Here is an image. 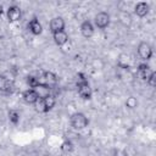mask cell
Returning a JSON list of instances; mask_svg holds the SVG:
<instances>
[{
	"mask_svg": "<svg viewBox=\"0 0 156 156\" xmlns=\"http://www.w3.org/2000/svg\"><path fill=\"white\" fill-rule=\"evenodd\" d=\"M138 55L141 60L147 61L149 58H151L152 56V48L150 46V44H147L146 41H141L138 45Z\"/></svg>",
	"mask_w": 156,
	"mask_h": 156,
	"instance_id": "3957f363",
	"label": "cell"
},
{
	"mask_svg": "<svg viewBox=\"0 0 156 156\" xmlns=\"http://www.w3.org/2000/svg\"><path fill=\"white\" fill-rule=\"evenodd\" d=\"M128 62H129V57L127 55H121L118 58V66L122 68H128Z\"/></svg>",
	"mask_w": 156,
	"mask_h": 156,
	"instance_id": "ffe728a7",
	"label": "cell"
},
{
	"mask_svg": "<svg viewBox=\"0 0 156 156\" xmlns=\"http://www.w3.org/2000/svg\"><path fill=\"white\" fill-rule=\"evenodd\" d=\"M138 72H139L140 78H141L143 80H146V82H147V79L155 73L147 65H139V67H138Z\"/></svg>",
	"mask_w": 156,
	"mask_h": 156,
	"instance_id": "7c38bea8",
	"label": "cell"
},
{
	"mask_svg": "<svg viewBox=\"0 0 156 156\" xmlns=\"http://www.w3.org/2000/svg\"><path fill=\"white\" fill-rule=\"evenodd\" d=\"M21 17H22V12L18 6L12 5L7 9V20L10 22H17L21 20Z\"/></svg>",
	"mask_w": 156,
	"mask_h": 156,
	"instance_id": "52a82bcc",
	"label": "cell"
},
{
	"mask_svg": "<svg viewBox=\"0 0 156 156\" xmlns=\"http://www.w3.org/2000/svg\"><path fill=\"white\" fill-rule=\"evenodd\" d=\"M38 80H39V84H46L49 87H52L54 84H56L57 77L52 72H44L43 76L40 78H38Z\"/></svg>",
	"mask_w": 156,
	"mask_h": 156,
	"instance_id": "8992f818",
	"label": "cell"
},
{
	"mask_svg": "<svg viewBox=\"0 0 156 156\" xmlns=\"http://www.w3.org/2000/svg\"><path fill=\"white\" fill-rule=\"evenodd\" d=\"M80 33L84 38H90L94 34V26L89 21H84L80 24Z\"/></svg>",
	"mask_w": 156,
	"mask_h": 156,
	"instance_id": "9c48e42d",
	"label": "cell"
},
{
	"mask_svg": "<svg viewBox=\"0 0 156 156\" xmlns=\"http://www.w3.org/2000/svg\"><path fill=\"white\" fill-rule=\"evenodd\" d=\"M121 21H122V23L123 24H129L130 23V21H132V17H130V15L128 13V12H126V11H123L122 13H121Z\"/></svg>",
	"mask_w": 156,
	"mask_h": 156,
	"instance_id": "603a6c76",
	"label": "cell"
},
{
	"mask_svg": "<svg viewBox=\"0 0 156 156\" xmlns=\"http://www.w3.org/2000/svg\"><path fill=\"white\" fill-rule=\"evenodd\" d=\"M61 151L62 152H71L72 150H73V144H72V141H69V140H65L62 144H61Z\"/></svg>",
	"mask_w": 156,
	"mask_h": 156,
	"instance_id": "d6986e66",
	"label": "cell"
},
{
	"mask_svg": "<svg viewBox=\"0 0 156 156\" xmlns=\"http://www.w3.org/2000/svg\"><path fill=\"white\" fill-rule=\"evenodd\" d=\"M1 15H2V5L0 4V16H1Z\"/></svg>",
	"mask_w": 156,
	"mask_h": 156,
	"instance_id": "d4e9b609",
	"label": "cell"
},
{
	"mask_svg": "<svg viewBox=\"0 0 156 156\" xmlns=\"http://www.w3.org/2000/svg\"><path fill=\"white\" fill-rule=\"evenodd\" d=\"M13 88L12 82L4 74H0V91L2 93H10Z\"/></svg>",
	"mask_w": 156,
	"mask_h": 156,
	"instance_id": "30bf717a",
	"label": "cell"
},
{
	"mask_svg": "<svg viewBox=\"0 0 156 156\" xmlns=\"http://www.w3.org/2000/svg\"><path fill=\"white\" fill-rule=\"evenodd\" d=\"M126 106H127L128 108H135V107L138 106V100H136L134 96H129V98H127V100H126Z\"/></svg>",
	"mask_w": 156,
	"mask_h": 156,
	"instance_id": "44dd1931",
	"label": "cell"
},
{
	"mask_svg": "<svg viewBox=\"0 0 156 156\" xmlns=\"http://www.w3.org/2000/svg\"><path fill=\"white\" fill-rule=\"evenodd\" d=\"M110 24V15L105 11L98 12L95 16V26L100 29H105Z\"/></svg>",
	"mask_w": 156,
	"mask_h": 156,
	"instance_id": "277c9868",
	"label": "cell"
},
{
	"mask_svg": "<svg viewBox=\"0 0 156 156\" xmlns=\"http://www.w3.org/2000/svg\"><path fill=\"white\" fill-rule=\"evenodd\" d=\"M50 30L51 33H57V32H62L65 29V21L62 17L57 16V17H54L51 21H50Z\"/></svg>",
	"mask_w": 156,
	"mask_h": 156,
	"instance_id": "5b68a950",
	"label": "cell"
},
{
	"mask_svg": "<svg viewBox=\"0 0 156 156\" xmlns=\"http://www.w3.org/2000/svg\"><path fill=\"white\" fill-rule=\"evenodd\" d=\"M28 29H29V30L32 32V34H34V35L41 34L43 27H41V24H40V22L38 21L37 17H34L32 21H29V23H28Z\"/></svg>",
	"mask_w": 156,
	"mask_h": 156,
	"instance_id": "8fae6325",
	"label": "cell"
},
{
	"mask_svg": "<svg viewBox=\"0 0 156 156\" xmlns=\"http://www.w3.org/2000/svg\"><path fill=\"white\" fill-rule=\"evenodd\" d=\"M147 84L150 87H155L156 85V73H154L149 79H147Z\"/></svg>",
	"mask_w": 156,
	"mask_h": 156,
	"instance_id": "cb8c5ba5",
	"label": "cell"
},
{
	"mask_svg": "<svg viewBox=\"0 0 156 156\" xmlns=\"http://www.w3.org/2000/svg\"><path fill=\"white\" fill-rule=\"evenodd\" d=\"M149 9H150V7H149V4L141 1V2H138V4L135 5V7H134V12H135L136 16H139V17H144V16H146V15L149 13Z\"/></svg>",
	"mask_w": 156,
	"mask_h": 156,
	"instance_id": "9a60e30c",
	"label": "cell"
},
{
	"mask_svg": "<svg viewBox=\"0 0 156 156\" xmlns=\"http://www.w3.org/2000/svg\"><path fill=\"white\" fill-rule=\"evenodd\" d=\"M50 90H51V88L49 85H46V84H39L38 87L34 88V91L37 93L38 99H45L46 96H49L50 95Z\"/></svg>",
	"mask_w": 156,
	"mask_h": 156,
	"instance_id": "5bb4252c",
	"label": "cell"
},
{
	"mask_svg": "<svg viewBox=\"0 0 156 156\" xmlns=\"http://www.w3.org/2000/svg\"><path fill=\"white\" fill-rule=\"evenodd\" d=\"M27 83H28L29 88H32V89H34L35 87L39 85V80H38V78H37V77H33V76L27 77Z\"/></svg>",
	"mask_w": 156,
	"mask_h": 156,
	"instance_id": "7402d4cb",
	"label": "cell"
},
{
	"mask_svg": "<svg viewBox=\"0 0 156 156\" xmlns=\"http://www.w3.org/2000/svg\"><path fill=\"white\" fill-rule=\"evenodd\" d=\"M44 104H45V107H46V111H50L54 106H55V104H56V99H55V95H49V96H46L45 99H44Z\"/></svg>",
	"mask_w": 156,
	"mask_h": 156,
	"instance_id": "2e32d148",
	"label": "cell"
},
{
	"mask_svg": "<svg viewBox=\"0 0 156 156\" xmlns=\"http://www.w3.org/2000/svg\"><path fill=\"white\" fill-rule=\"evenodd\" d=\"M22 98H23L24 102H27L29 105H34L35 101L38 100V95L34 91V89H27V90H24L23 94H22Z\"/></svg>",
	"mask_w": 156,
	"mask_h": 156,
	"instance_id": "ba28073f",
	"label": "cell"
},
{
	"mask_svg": "<svg viewBox=\"0 0 156 156\" xmlns=\"http://www.w3.org/2000/svg\"><path fill=\"white\" fill-rule=\"evenodd\" d=\"M89 124V119L88 117L82 113V112H76L71 116V126L74 129H84Z\"/></svg>",
	"mask_w": 156,
	"mask_h": 156,
	"instance_id": "6da1fadb",
	"label": "cell"
},
{
	"mask_svg": "<svg viewBox=\"0 0 156 156\" xmlns=\"http://www.w3.org/2000/svg\"><path fill=\"white\" fill-rule=\"evenodd\" d=\"M77 90H78V94L82 99L84 100H89L91 99V88L89 85V83L84 79V80H80L78 84H77Z\"/></svg>",
	"mask_w": 156,
	"mask_h": 156,
	"instance_id": "7a4b0ae2",
	"label": "cell"
},
{
	"mask_svg": "<svg viewBox=\"0 0 156 156\" xmlns=\"http://www.w3.org/2000/svg\"><path fill=\"white\" fill-rule=\"evenodd\" d=\"M9 121L12 124H18L20 122V112L16 110H10L9 111Z\"/></svg>",
	"mask_w": 156,
	"mask_h": 156,
	"instance_id": "e0dca14e",
	"label": "cell"
},
{
	"mask_svg": "<svg viewBox=\"0 0 156 156\" xmlns=\"http://www.w3.org/2000/svg\"><path fill=\"white\" fill-rule=\"evenodd\" d=\"M52 38H54L55 44L58 45V46H62V45H65V44L68 41V34H67L65 30L54 33V34H52Z\"/></svg>",
	"mask_w": 156,
	"mask_h": 156,
	"instance_id": "4fadbf2b",
	"label": "cell"
},
{
	"mask_svg": "<svg viewBox=\"0 0 156 156\" xmlns=\"http://www.w3.org/2000/svg\"><path fill=\"white\" fill-rule=\"evenodd\" d=\"M34 108H35V111L39 112V113H45V112H48V111H46V107H45V104H44V99H38V100L35 101V104H34Z\"/></svg>",
	"mask_w": 156,
	"mask_h": 156,
	"instance_id": "ac0fdd59",
	"label": "cell"
}]
</instances>
